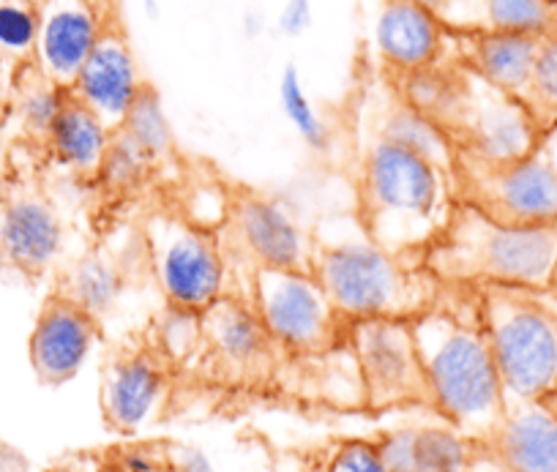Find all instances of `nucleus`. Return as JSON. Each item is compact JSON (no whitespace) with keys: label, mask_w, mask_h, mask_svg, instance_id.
Listing matches in <instances>:
<instances>
[{"label":"nucleus","mask_w":557,"mask_h":472,"mask_svg":"<svg viewBox=\"0 0 557 472\" xmlns=\"http://www.w3.org/2000/svg\"><path fill=\"white\" fill-rule=\"evenodd\" d=\"M358 197L363 229L394 254H416L446 233L459 208L457 170L374 137L363 150Z\"/></svg>","instance_id":"1"},{"label":"nucleus","mask_w":557,"mask_h":472,"mask_svg":"<svg viewBox=\"0 0 557 472\" xmlns=\"http://www.w3.org/2000/svg\"><path fill=\"white\" fill-rule=\"evenodd\" d=\"M410 323L430 405L448 426L490 443L506 412V394L481 314L462 320L430 306Z\"/></svg>","instance_id":"2"},{"label":"nucleus","mask_w":557,"mask_h":472,"mask_svg":"<svg viewBox=\"0 0 557 472\" xmlns=\"http://www.w3.org/2000/svg\"><path fill=\"white\" fill-rule=\"evenodd\" d=\"M312 273L329 293L342 323L361 320H412L435 306L437 278L424 262L383 249L361 227L314 240Z\"/></svg>","instance_id":"3"},{"label":"nucleus","mask_w":557,"mask_h":472,"mask_svg":"<svg viewBox=\"0 0 557 472\" xmlns=\"http://www.w3.org/2000/svg\"><path fill=\"white\" fill-rule=\"evenodd\" d=\"M437 282L549 289L557 273V224H500L459 202L446 233L426 249Z\"/></svg>","instance_id":"4"},{"label":"nucleus","mask_w":557,"mask_h":472,"mask_svg":"<svg viewBox=\"0 0 557 472\" xmlns=\"http://www.w3.org/2000/svg\"><path fill=\"white\" fill-rule=\"evenodd\" d=\"M481 323L490 336L506 405L544 401L557 390V300L546 289L484 287Z\"/></svg>","instance_id":"5"},{"label":"nucleus","mask_w":557,"mask_h":472,"mask_svg":"<svg viewBox=\"0 0 557 472\" xmlns=\"http://www.w3.org/2000/svg\"><path fill=\"white\" fill-rule=\"evenodd\" d=\"M146 249L168 306L202 314L227 295V260L211 229L159 211L146 222Z\"/></svg>","instance_id":"6"},{"label":"nucleus","mask_w":557,"mask_h":472,"mask_svg":"<svg viewBox=\"0 0 557 472\" xmlns=\"http://www.w3.org/2000/svg\"><path fill=\"white\" fill-rule=\"evenodd\" d=\"M251 306L278 350L320 356L342 341V318L312 271L257 268Z\"/></svg>","instance_id":"7"},{"label":"nucleus","mask_w":557,"mask_h":472,"mask_svg":"<svg viewBox=\"0 0 557 472\" xmlns=\"http://www.w3.org/2000/svg\"><path fill=\"white\" fill-rule=\"evenodd\" d=\"M451 137L462 159L479 164H511L541 148L544 123L522 96L492 88L468 69V85Z\"/></svg>","instance_id":"8"},{"label":"nucleus","mask_w":557,"mask_h":472,"mask_svg":"<svg viewBox=\"0 0 557 472\" xmlns=\"http://www.w3.org/2000/svg\"><path fill=\"white\" fill-rule=\"evenodd\" d=\"M462 202L500 224H557V173L544 148L511 164L457 159Z\"/></svg>","instance_id":"9"},{"label":"nucleus","mask_w":557,"mask_h":472,"mask_svg":"<svg viewBox=\"0 0 557 472\" xmlns=\"http://www.w3.org/2000/svg\"><path fill=\"white\" fill-rule=\"evenodd\" d=\"M347 345L361 374L363 401L372 410L430 405L424 369L410 320H361L347 325Z\"/></svg>","instance_id":"10"},{"label":"nucleus","mask_w":557,"mask_h":472,"mask_svg":"<svg viewBox=\"0 0 557 472\" xmlns=\"http://www.w3.org/2000/svg\"><path fill=\"white\" fill-rule=\"evenodd\" d=\"M227 222L235 246L255 262V271H312L314 238L285 202L244 191L230 202Z\"/></svg>","instance_id":"11"},{"label":"nucleus","mask_w":557,"mask_h":472,"mask_svg":"<svg viewBox=\"0 0 557 472\" xmlns=\"http://www.w3.org/2000/svg\"><path fill=\"white\" fill-rule=\"evenodd\" d=\"M107 25V7L96 0H45L39 7L36 69L52 83L72 88Z\"/></svg>","instance_id":"12"},{"label":"nucleus","mask_w":557,"mask_h":472,"mask_svg":"<svg viewBox=\"0 0 557 472\" xmlns=\"http://www.w3.org/2000/svg\"><path fill=\"white\" fill-rule=\"evenodd\" d=\"M448 23L416 0H383L372 17V50L394 77L443 63Z\"/></svg>","instance_id":"13"},{"label":"nucleus","mask_w":557,"mask_h":472,"mask_svg":"<svg viewBox=\"0 0 557 472\" xmlns=\"http://www.w3.org/2000/svg\"><path fill=\"white\" fill-rule=\"evenodd\" d=\"M96 341H99V320L55 293L45 300L30 331L28 356L34 374L45 385L69 383L83 372Z\"/></svg>","instance_id":"14"},{"label":"nucleus","mask_w":557,"mask_h":472,"mask_svg":"<svg viewBox=\"0 0 557 472\" xmlns=\"http://www.w3.org/2000/svg\"><path fill=\"white\" fill-rule=\"evenodd\" d=\"M146 85L126 34L110 23L69 90L74 99L88 104L107 126L117 128Z\"/></svg>","instance_id":"15"},{"label":"nucleus","mask_w":557,"mask_h":472,"mask_svg":"<svg viewBox=\"0 0 557 472\" xmlns=\"http://www.w3.org/2000/svg\"><path fill=\"white\" fill-rule=\"evenodd\" d=\"M63 251V222L36 191H14L0 211V260L25 276H41Z\"/></svg>","instance_id":"16"},{"label":"nucleus","mask_w":557,"mask_h":472,"mask_svg":"<svg viewBox=\"0 0 557 472\" xmlns=\"http://www.w3.org/2000/svg\"><path fill=\"white\" fill-rule=\"evenodd\" d=\"M202 341L211 347L219 367L238 377H260L273 367L276 341L257 318L251 300L224 295L200 314Z\"/></svg>","instance_id":"17"},{"label":"nucleus","mask_w":557,"mask_h":472,"mask_svg":"<svg viewBox=\"0 0 557 472\" xmlns=\"http://www.w3.org/2000/svg\"><path fill=\"white\" fill-rule=\"evenodd\" d=\"M168 369L148 352H123L112 358L101 377V415L115 432L146 426L168 396Z\"/></svg>","instance_id":"18"},{"label":"nucleus","mask_w":557,"mask_h":472,"mask_svg":"<svg viewBox=\"0 0 557 472\" xmlns=\"http://www.w3.org/2000/svg\"><path fill=\"white\" fill-rule=\"evenodd\" d=\"M394 472H473L486 443L454 426L394 428L377 443Z\"/></svg>","instance_id":"19"},{"label":"nucleus","mask_w":557,"mask_h":472,"mask_svg":"<svg viewBox=\"0 0 557 472\" xmlns=\"http://www.w3.org/2000/svg\"><path fill=\"white\" fill-rule=\"evenodd\" d=\"M490 445L503 472H557V412L546 401L506 405Z\"/></svg>","instance_id":"20"},{"label":"nucleus","mask_w":557,"mask_h":472,"mask_svg":"<svg viewBox=\"0 0 557 472\" xmlns=\"http://www.w3.org/2000/svg\"><path fill=\"white\" fill-rule=\"evenodd\" d=\"M541 39L506 30H468L465 34V66L506 94L522 96L530 85Z\"/></svg>","instance_id":"21"},{"label":"nucleus","mask_w":557,"mask_h":472,"mask_svg":"<svg viewBox=\"0 0 557 472\" xmlns=\"http://www.w3.org/2000/svg\"><path fill=\"white\" fill-rule=\"evenodd\" d=\"M112 134H115V128L107 126L88 104L74 99L72 90H69L66 104L52 123L45 142L50 145V153L55 156L58 164H63L69 173L90 181L99 178Z\"/></svg>","instance_id":"22"},{"label":"nucleus","mask_w":557,"mask_h":472,"mask_svg":"<svg viewBox=\"0 0 557 472\" xmlns=\"http://www.w3.org/2000/svg\"><path fill=\"white\" fill-rule=\"evenodd\" d=\"M443 20L465 34L506 30L546 39L557 34V0H454Z\"/></svg>","instance_id":"23"},{"label":"nucleus","mask_w":557,"mask_h":472,"mask_svg":"<svg viewBox=\"0 0 557 472\" xmlns=\"http://www.w3.org/2000/svg\"><path fill=\"white\" fill-rule=\"evenodd\" d=\"M58 293L88 311L90 318L101 320L112 314L126 295V276L104 251H88L63 271Z\"/></svg>","instance_id":"24"},{"label":"nucleus","mask_w":557,"mask_h":472,"mask_svg":"<svg viewBox=\"0 0 557 472\" xmlns=\"http://www.w3.org/2000/svg\"><path fill=\"white\" fill-rule=\"evenodd\" d=\"M377 137L401 145L407 150H416V153L426 156L443 167L457 170L459 150L448 128L437 123L435 117L418 112L416 107L405 104L401 99L383 107L377 121Z\"/></svg>","instance_id":"25"},{"label":"nucleus","mask_w":557,"mask_h":472,"mask_svg":"<svg viewBox=\"0 0 557 472\" xmlns=\"http://www.w3.org/2000/svg\"><path fill=\"white\" fill-rule=\"evenodd\" d=\"M117 128L123 134H128L157 164L173 156V126H170V115L164 110L162 96H159V90L153 85L143 88V94L137 96V101H134L132 110L126 112V117H123V123Z\"/></svg>","instance_id":"26"},{"label":"nucleus","mask_w":557,"mask_h":472,"mask_svg":"<svg viewBox=\"0 0 557 472\" xmlns=\"http://www.w3.org/2000/svg\"><path fill=\"white\" fill-rule=\"evenodd\" d=\"M276 94H278V107H282V112H285L293 132H296L312 150L329 148L331 145L329 123H325V117L320 115V110L314 107L312 96H309L296 63H287V66L282 69Z\"/></svg>","instance_id":"27"},{"label":"nucleus","mask_w":557,"mask_h":472,"mask_svg":"<svg viewBox=\"0 0 557 472\" xmlns=\"http://www.w3.org/2000/svg\"><path fill=\"white\" fill-rule=\"evenodd\" d=\"M69 99V88L52 83L50 77L34 66V72L25 74L17 85V99H14V110H17L20 123L25 132L36 139H47L52 123L61 115L63 104Z\"/></svg>","instance_id":"28"},{"label":"nucleus","mask_w":557,"mask_h":472,"mask_svg":"<svg viewBox=\"0 0 557 472\" xmlns=\"http://www.w3.org/2000/svg\"><path fill=\"white\" fill-rule=\"evenodd\" d=\"M153 167H157V162L151 156L139 148L128 134L115 128L110 150H107L104 162H101L99 181L110 186L112 191H134L151 175Z\"/></svg>","instance_id":"29"},{"label":"nucleus","mask_w":557,"mask_h":472,"mask_svg":"<svg viewBox=\"0 0 557 472\" xmlns=\"http://www.w3.org/2000/svg\"><path fill=\"white\" fill-rule=\"evenodd\" d=\"M39 39V7L34 0H0V52L12 58L34 55Z\"/></svg>","instance_id":"30"},{"label":"nucleus","mask_w":557,"mask_h":472,"mask_svg":"<svg viewBox=\"0 0 557 472\" xmlns=\"http://www.w3.org/2000/svg\"><path fill=\"white\" fill-rule=\"evenodd\" d=\"M524 101L535 112V117L544 123V128L557 123V34L541 39L530 85L524 90Z\"/></svg>","instance_id":"31"},{"label":"nucleus","mask_w":557,"mask_h":472,"mask_svg":"<svg viewBox=\"0 0 557 472\" xmlns=\"http://www.w3.org/2000/svg\"><path fill=\"white\" fill-rule=\"evenodd\" d=\"M159 334H162V345L164 350H168V356H189V352L195 350V341H202V320L195 311H184L170 306L162 325H159Z\"/></svg>","instance_id":"32"},{"label":"nucleus","mask_w":557,"mask_h":472,"mask_svg":"<svg viewBox=\"0 0 557 472\" xmlns=\"http://www.w3.org/2000/svg\"><path fill=\"white\" fill-rule=\"evenodd\" d=\"M323 472H394L385 464L377 443L367 439H347L334 448V454L325 461Z\"/></svg>","instance_id":"33"},{"label":"nucleus","mask_w":557,"mask_h":472,"mask_svg":"<svg viewBox=\"0 0 557 472\" xmlns=\"http://www.w3.org/2000/svg\"><path fill=\"white\" fill-rule=\"evenodd\" d=\"M314 25V7L312 0H285L278 9L276 30L285 39H301L312 30Z\"/></svg>","instance_id":"34"},{"label":"nucleus","mask_w":557,"mask_h":472,"mask_svg":"<svg viewBox=\"0 0 557 472\" xmlns=\"http://www.w3.org/2000/svg\"><path fill=\"white\" fill-rule=\"evenodd\" d=\"M175 467H178V472H219L211 456L200 448H181L175 456Z\"/></svg>","instance_id":"35"},{"label":"nucleus","mask_w":557,"mask_h":472,"mask_svg":"<svg viewBox=\"0 0 557 472\" xmlns=\"http://www.w3.org/2000/svg\"><path fill=\"white\" fill-rule=\"evenodd\" d=\"M541 148H544V153L549 156L552 167H555V173H557V123H552V126L544 128V137H541Z\"/></svg>","instance_id":"36"},{"label":"nucleus","mask_w":557,"mask_h":472,"mask_svg":"<svg viewBox=\"0 0 557 472\" xmlns=\"http://www.w3.org/2000/svg\"><path fill=\"white\" fill-rule=\"evenodd\" d=\"M126 467L132 472H153V459L151 456H143V454H128Z\"/></svg>","instance_id":"37"},{"label":"nucleus","mask_w":557,"mask_h":472,"mask_svg":"<svg viewBox=\"0 0 557 472\" xmlns=\"http://www.w3.org/2000/svg\"><path fill=\"white\" fill-rule=\"evenodd\" d=\"M416 3H421V7H426V9H432V12L435 14H446L448 12V7H451L454 0H416Z\"/></svg>","instance_id":"38"},{"label":"nucleus","mask_w":557,"mask_h":472,"mask_svg":"<svg viewBox=\"0 0 557 472\" xmlns=\"http://www.w3.org/2000/svg\"><path fill=\"white\" fill-rule=\"evenodd\" d=\"M146 12L151 14V20L159 17V3H157V0H146Z\"/></svg>","instance_id":"39"},{"label":"nucleus","mask_w":557,"mask_h":472,"mask_svg":"<svg viewBox=\"0 0 557 472\" xmlns=\"http://www.w3.org/2000/svg\"><path fill=\"white\" fill-rule=\"evenodd\" d=\"M34 3H36V7H41V3H45V0H34Z\"/></svg>","instance_id":"40"},{"label":"nucleus","mask_w":557,"mask_h":472,"mask_svg":"<svg viewBox=\"0 0 557 472\" xmlns=\"http://www.w3.org/2000/svg\"><path fill=\"white\" fill-rule=\"evenodd\" d=\"M96 3H101V7H107V0H96Z\"/></svg>","instance_id":"41"}]
</instances>
